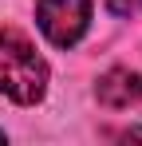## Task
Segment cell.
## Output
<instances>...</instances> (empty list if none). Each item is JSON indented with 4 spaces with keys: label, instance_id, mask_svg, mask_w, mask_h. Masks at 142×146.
Instances as JSON below:
<instances>
[{
    "label": "cell",
    "instance_id": "6",
    "mask_svg": "<svg viewBox=\"0 0 142 146\" xmlns=\"http://www.w3.org/2000/svg\"><path fill=\"white\" fill-rule=\"evenodd\" d=\"M0 142H4V130H0Z\"/></svg>",
    "mask_w": 142,
    "mask_h": 146
},
{
    "label": "cell",
    "instance_id": "4",
    "mask_svg": "<svg viewBox=\"0 0 142 146\" xmlns=\"http://www.w3.org/2000/svg\"><path fill=\"white\" fill-rule=\"evenodd\" d=\"M111 16H138L142 12V0H103Z\"/></svg>",
    "mask_w": 142,
    "mask_h": 146
},
{
    "label": "cell",
    "instance_id": "2",
    "mask_svg": "<svg viewBox=\"0 0 142 146\" xmlns=\"http://www.w3.org/2000/svg\"><path fill=\"white\" fill-rule=\"evenodd\" d=\"M36 24L51 48H75L91 28V0H36Z\"/></svg>",
    "mask_w": 142,
    "mask_h": 146
},
{
    "label": "cell",
    "instance_id": "1",
    "mask_svg": "<svg viewBox=\"0 0 142 146\" xmlns=\"http://www.w3.org/2000/svg\"><path fill=\"white\" fill-rule=\"evenodd\" d=\"M0 95L20 107L47 95V59L16 28H0Z\"/></svg>",
    "mask_w": 142,
    "mask_h": 146
},
{
    "label": "cell",
    "instance_id": "5",
    "mask_svg": "<svg viewBox=\"0 0 142 146\" xmlns=\"http://www.w3.org/2000/svg\"><path fill=\"white\" fill-rule=\"evenodd\" d=\"M126 138H142V126H134V130H126Z\"/></svg>",
    "mask_w": 142,
    "mask_h": 146
},
{
    "label": "cell",
    "instance_id": "3",
    "mask_svg": "<svg viewBox=\"0 0 142 146\" xmlns=\"http://www.w3.org/2000/svg\"><path fill=\"white\" fill-rule=\"evenodd\" d=\"M95 99L111 111H126L142 99V75L130 67H111L95 79Z\"/></svg>",
    "mask_w": 142,
    "mask_h": 146
}]
</instances>
